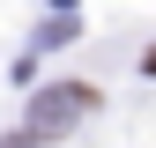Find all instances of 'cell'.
<instances>
[{"mask_svg":"<svg viewBox=\"0 0 156 148\" xmlns=\"http://www.w3.org/2000/svg\"><path fill=\"white\" fill-rule=\"evenodd\" d=\"M97 111V89L89 82H52L30 96V133H67V126H82Z\"/></svg>","mask_w":156,"mask_h":148,"instance_id":"1","label":"cell"},{"mask_svg":"<svg viewBox=\"0 0 156 148\" xmlns=\"http://www.w3.org/2000/svg\"><path fill=\"white\" fill-rule=\"evenodd\" d=\"M0 148H37V133H8V141H0Z\"/></svg>","mask_w":156,"mask_h":148,"instance_id":"2","label":"cell"},{"mask_svg":"<svg viewBox=\"0 0 156 148\" xmlns=\"http://www.w3.org/2000/svg\"><path fill=\"white\" fill-rule=\"evenodd\" d=\"M149 74H156V52H149Z\"/></svg>","mask_w":156,"mask_h":148,"instance_id":"3","label":"cell"}]
</instances>
